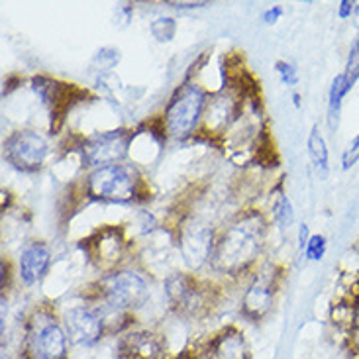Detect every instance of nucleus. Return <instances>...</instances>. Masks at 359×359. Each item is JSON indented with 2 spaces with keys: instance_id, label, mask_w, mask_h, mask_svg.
I'll return each mask as SVG.
<instances>
[{
  "instance_id": "1",
  "label": "nucleus",
  "mask_w": 359,
  "mask_h": 359,
  "mask_svg": "<svg viewBox=\"0 0 359 359\" xmlns=\"http://www.w3.org/2000/svg\"><path fill=\"white\" fill-rule=\"evenodd\" d=\"M262 222L243 220L232 226L216 245L214 265L222 271H238L253 262L262 243Z\"/></svg>"
},
{
  "instance_id": "2",
  "label": "nucleus",
  "mask_w": 359,
  "mask_h": 359,
  "mask_svg": "<svg viewBox=\"0 0 359 359\" xmlns=\"http://www.w3.org/2000/svg\"><path fill=\"white\" fill-rule=\"evenodd\" d=\"M137 179L130 167L116 165L98 167L88 177V194L97 201L108 203H130L136 196Z\"/></svg>"
},
{
  "instance_id": "3",
  "label": "nucleus",
  "mask_w": 359,
  "mask_h": 359,
  "mask_svg": "<svg viewBox=\"0 0 359 359\" xmlns=\"http://www.w3.org/2000/svg\"><path fill=\"white\" fill-rule=\"evenodd\" d=\"M204 107L203 90L194 85H184L177 90L165 110L167 132L173 137L189 136L196 126Z\"/></svg>"
},
{
  "instance_id": "4",
  "label": "nucleus",
  "mask_w": 359,
  "mask_h": 359,
  "mask_svg": "<svg viewBox=\"0 0 359 359\" xmlns=\"http://www.w3.org/2000/svg\"><path fill=\"white\" fill-rule=\"evenodd\" d=\"M48 156V144L46 140L36 134V132H16L4 142V157L8 159L12 167L20 171H38L43 159Z\"/></svg>"
},
{
  "instance_id": "5",
  "label": "nucleus",
  "mask_w": 359,
  "mask_h": 359,
  "mask_svg": "<svg viewBox=\"0 0 359 359\" xmlns=\"http://www.w3.org/2000/svg\"><path fill=\"white\" fill-rule=\"evenodd\" d=\"M28 348L32 359H63L65 358V332L55 318L38 314L29 326Z\"/></svg>"
},
{
  "instance_id": "6",
  "label": "nucleus",
  "mask_w": 359,
  "mask_h": 359,
  "mask_svg": "<svg viewBox=\"0 0 359 359\" xmlns=\"http://www.w3.org/2000/svg\"><path fill=\"white\" fill-rule=\"evenodd\" d=\"M102 294L108 304L116 311L132 309L140 306L147 299V285L137 273H114L102 283Z\"/></svg>"
},
{
  "instance_id": "7",
  "label": "nucleus",
  "mask_w": 359,
  "mask_h": 359,
  "mask_svg": "<svg viewBox=\"0 0 359 359\" xmlns=\"http://www.w3.org/2000/svg\"><path fill=\"white\" fill-rule=\"evenodd\" d=\"M128 146H130V134L126 130H114L88 140L83 146V157L88 165H116V161L126 156Z\"/></svg>"
},
{
  "instance_id": "8",
  "label": "nucleus",
  "mask_w": 359,
  "mask_h": 359,
  "mask_svg": "<svg viewBox=\"0 0 359 359\" xmlns=\"http://www.w3.org/2000/svg\"><path fill=\"white\" fill-rule=\"evenodd\" d=\"M65 330L69 340L77 346H90L102 334V322L88 309H71L65 314Z\"/></svg>"
},
{
  "instance_id": "9",
  "label": "nucleus",
  "mask_w": 359,
  "mask_h": 359,
  "mask_svg": "<svg viewBox=\"0 0 359 359\" xmlns=\"http://www.w3.org/2000/svg\"><path fill=\"white\" fill-rule=\"evenodd\" d=\"M49 265V250L43 243L28 245L20 257V277L26 285H34L41 279Z\"/></svg>"
},
{
  "instance_id": "10",
  "label": "nucleus",
  "mask_w": 359,
  "mask_h": 359,
  "mask_svg": "<svg viewBox=\"0 0 359 359\" xmlns=\"http://www.w3.org/2000/svg\"><path fill=\"white\" fill-rule=\"evenodd\" d=\"M210 250H212V233L201 226H194L193 230H189L183 236L184 259L191 267H198L201 263L206 262Z\"/></svg>"
},
{
  "instance_id": "11",
  "label": "nucleus",
  "mask_w": 359,
  "mask_h": 359,
  "mask_svg": "<svg viewBox=\"0 0 359 359\" xmlns=\"http://www.w3.org/2000/svg\"><path fill=\"white\" fill-rule=\"evenodd\" d=\"M122 359H156L157 346L149 334H132L122 341Z\"/></svg>"
},
{
  "instance_id": "12",
  "label": "nucleus",
  "mask_w": 359,
  "mask_h": 359,
  "mask_svg": "<svg viewBox=\"0 0 359 359\" xmlns=\"http://www.w3.org/2000/svg\"><path fill=\"white\" fill-rule=\"evenodd\" d=\"M271 285L265 281H257L253 285L252 289L248 291L245 294V301H243V309L245 312L253 316V318H259L263 312L269 309V304H271Z\"/></svg>"
},
{
  "instance_id": "13",
  "label": "nucleus",
  "mask_w": 359,
  "mask_h": 359,
  "mask_svg": "<svg viewBox=\"0 0 359 359\" xmlns=\"http://www.w3.org/2000/svg\"><path fill=\"white\" fill-rule=\"evenodd\" d=\"M309 146H311V156L314 159V163L322 167V169H326V165H328V149H326V144L318 134V130H312Z\"/></svg>"
},
{
  "instance_id": "14",
  "label": "nucleus",
  "mask_w": 359,
  "mask_h": 359,
  "mask_svg": "<svg viewBox=\"0 0 359 359\" xmlns=\"http://www.w3.org/2000/svg\"><path fill=\"white\" fill-rule=\"evenodd\" d=\"M218 355L222 359H242L243 355V341L238 338V336H228L224 338L222 346H220V351Z\"/></svg>"
},
{
  "instance_id": "15",
  "label": "nucleus",
  "mask_w": 359,
  "mask_h": 359,
  "mask_svg": "<svg viewBox=\"0 0 359 359\" xmlns=\"http://www.w3.org/2000/svg\"><path fill=\"white\" fill-rule=\"evenodd\" d=\"M275 216H277V220L285 226H289L292 222V210H291V203L287 201V198H281L279 204L275 206Z\"/></svg>"
},
{
  "instance_id": "16",
  "label": "nucleus",
  "mask_w": 359,
  "mask_h": 359,
  "mask_svg": "<svg viewBox=\"0 0 359 359\" xmlns=\"http://www.w3.org/2000/svg\"><path fill=\"white\" fill-rule=\"evenodd\" d=\"M324 250H326L324 238L322 236H314L311 242H309V245H306V255L311 259H320L322 255H324Z\"/></svg>"
},
{
  "instance_id": "17",
  "label": "nucleus",
  "mask_w": 359,
  "mask_h": 359,
  "mask_svg": "<svg viewBox=\"0 0 359 359\" xmlns=\"http://www.w3.org/2000/svg\"><path fill=\"white\" fill-rule=\"evenodd\" d=\"M277 67H279L277 71L281 73L283 83H287V85H294V83H297V71H294L289 63H279Z\"/></svg>"
},
{
  "instance_id": "18",
  "label": "nucleus",
  "mask_w": 359,
  "mask_h": 359,
  "mask_svg": "<svg viewBox=\"0 0 359 359\" xmlns=\"http://www.w3.org/2000/svg\"><path fill=\"white\" fill-rule=\"evenodd\" d=\"M358 159H359V136L351 142L350 149L346 151V156H344V167L353 165Z\"/></svg>"
},
{
  "instance_id": "19",
  "label": "nucleus",
  "mask_w": 359,
  "mask_h": 359,
  "mask_svg": "<svg viewBox=\"0 0 359 359\" xmlns=\"http://www.w3.org/2000/svg\"><path fill=\"white\" fill-rule=\"evenodd\" d=\"M281 14H283V10L279 8V6H275V8L267 10V12H265V16H263V20H265L267 24H275L277 20L281 18Z\"/></svg>"
},
{
  "instance_id": "20",
  "label": "nucleus",
  "mask_w": 359,
  "mask_h": 359,
  "mask_svg": "<svg viewBox=\"0 0 359 359\" xmlns=\"http://www.w3.org/2000/svg\"><path fill=\"white\" fill-rule=\"evenodd\" d=\"M351 10H353V4H351V2H341V8H340L341 16H348Z\"/></svg>"
},
{
  "instance_id": "21",
  "label": "nucleus",
  "mask_w": 359,
  "mask_h": 359,
  "mask_svg": "<svg viewBox=\"0 0 359 359\" xmlns=\"http://www.w3.org/2000/svg\"><path fill=\"white\" fill-rule=\"evenodd\" d=\"M355 336H358V340H359V311H358V316H355Z\"/></svg>"
}]
</instances>
